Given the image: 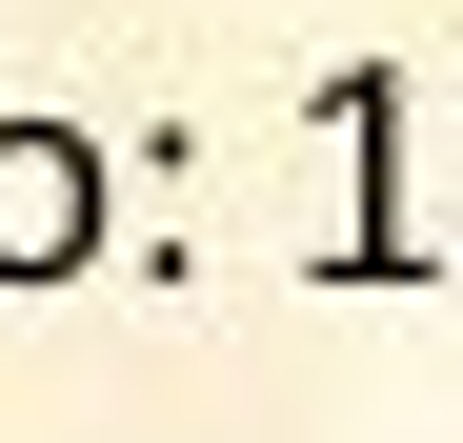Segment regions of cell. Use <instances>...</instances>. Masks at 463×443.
Here are the masks:
<instances>
[{
	"instance_id": "1",
	"label": "cell",
	"mask_w": 463,
	"mask_h": 443,
	"mask_svg": "<svg viewBox=\"0 0 463 443\" xmlns=\"http://www.w3.org/2000/svg\"><path fill=\"white\" fill-rule=\"evenodd\" d=\"M121 242V162L81 121H41V101H0V282H81Z\"/></svg>"
},
{
	"instance_id": "2",
	"label": "cell",
	"mask_w": 463,
	"mask_h": 443,
	"mask_svg": "<svg viewBox=\"0 0 463 443\" xmlns=\"http://www.w3.org/2000/svg\"><path fill=\"white\" fill-rule=\"evenodd\" d=\"M343 162H363V202H343V262L323 282H423V182H403V61H343Z\"/></svg>"
}]
</instances>
